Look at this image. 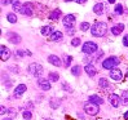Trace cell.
I'll use <instances>...</instances> for the list:
<instances>
[{"instance_id":"obj_1","label":"cell","mask_w":128,"mask_h":120,"mask_svg":"<svg viewBox=\"0 0 128 120\" xmlns=\"http://www.w3.org/2000/svg\"><path fill=\"white\" fill-rule=\"evenodd\" d=\"M108 32V25L105 22H94V25L91 27V34L96 37H102Z\"/></svg>"},{"instance_id":"obj_2","label":"cell","mask_w":128,"mask_h":120,"mask_svg":"<svg viewBox=\"0 0 128 120\" xmlns=\"http://www.w3.org/2000/svg\"><path fill=\"white\" fill-rule=\"evenodd\" d=\"M119 62H120V59L118 57H109L102 62V67L104 69H111L112 70L114 67H116L119 65Z\"/></svg>"},{"instance_id":"obj_3","label":"cell","mask_w":128,"mask_h":120,"mask_svg":"<svg viewBox=\"0 0 128 120\" xmlns=\"http://www.w3.org/2000/svg\"><path fill=\"white\" fill-rule=\"evenodd\" d=\"M28 71L31 75H34V76L36 78H42V75H43V66L39 65V63H31L28 66Z\"/></svg>"},{"instance_id":"obj_4","label":"cell","mask_w":128,"mask_h":120,"mask_svg":"<svg viewBox=\"0 0 128 120\" xmlns=\"http://www.w3.org/2000/svg\"><path fill=\"white\" fill-rule=\"evenodd\" d=\"M97 49H98V47H97V44L93 43V41H86L83 44V48H82L83 53H86V54H92Z\"/></svg>"},{"instance_id":"obj_5","label":"cell","mask_w":128,"mask_h":120,"mask_svg":"<svg viewBox=\"0 0 128 120\" xmlns=\"http://www.w3.org/2000/svg\"><path fill=\"white\" fill-rule=\"evenodd\" d=\"M84 110H86L87 114H88V115H91V116L97 115V114H98V111H100V109H98V105L92 103V102H89V101L84 105Z\"/></svg>"},{"instance_id":"obj_6","label":"cell","mask_w":128,"mask_h":120,"mask_svg":"<svg viewBox=\"0 0 128 120\" xmlns=\"http://www.w3.org/2000/svg\"><path fill=\"white\" fill-rule=\"evenodd\" d=\"M75 22H76V17L74 14H67L64 17V26L69 30H72V27L75 26Z\"/></svg>"},{"instance_id":"obj_7","label":"cell","mask_w":128,"mask_h":120,"mask_svg":"<svg viewBox=\"0 0 128 120\" xmlns=\"http://www.w3.org/2000/svg\"><path fill=\"white\" fill-rule=\"evenodd\" d=\"M20 13L24 14V16H26V17H31L32 13H34V5H32L31 3L24 4V6H22V9H21Z\"/></svg>"},{"instance_id":"obj_8","label":"cell","mask_w":128,"mask_h":120,"mask_svg":"<svg viewBox=\"0 0 128 120\" xmlns=\"http://www.w3.org/2000/svg\"><path fill=\"white\" fill-rule=\"evenodd\" d=\"M10 54H12V52L5 45L0 47V59H2V61H8V59L10 58Z\"/></svg>"},{"instance_id":"obj_9","label":"cell","mask_w":128,"mask_h":120,"mask_svg":"<svg viewBox=\"0 0 128 120\" xmlns=\"http://www.w3.org/2000/svg\"><path fill=\"white\" fill-rule=\"evenodd\" d=\"M26 89H27V87H26L25 84H20L16 89H14V92H13V97H14V98H20V97L26 92Z\"/></svg>"},{"instance_id":"obj_10","label":"cell","mask_w":128,"mask_h":120,"mask_svg":"<svg viewBox=\"0 0 128 120\" xmlns=\"http://www.w3.org/2000/svg\"><path fill=\"white\" fill-rule=\"evenodd\" d=\"M120 100H122V98H120L118 94H115V93H111V94L109 96V101H110V103H111L112 107H118L119 105H120V102H122Z\"/></svg>"},{"instance_id":"obj_11","label":"cell","mask_w":128,"mask_h":120,"mask_svg":"<svg viewBox=\"0 0 128 120\" xmlns=\"http://www.w3.org/2000/svg\"><path fill=\"white\" fill-rule=\"evenodd\" d=\"M38 84H39V87L43 89V91H49V89H50V83H49L48 79L39 78V79H38Z\"/></svg>"},{"instance_id":"obj_12","label":"cell","mask_w":128,"mask_h":120,"mask_svg":"<svg viewBox=\"0 0 128 120\" xmlns=\"http://www.w3.org/2000/svg\"><path fill=\"white\" fill-rule=\"evenodd\" d=\"M110 78L112 80H115V81H120L123 78V75H122V71H120L119 69H112L110 71Z\"/></svg>"},{"instance_id":"obj_13","label":"cell","mask_w":128,"mask_h":120,"mask_svg":"<svg viewBox=\"0 0 128 120\" xmlns=\"http://www.w3.org/2000/svg\"><path fill=\"white\" fill-rule=\"evenodd\" d=\"M8 40H9L10 43H13V44H20V43L22 41L21 36H20L18 34H16V32H9V34H8Z\"/></svg>"},{"instance_id":"obj_14","label":"cell","mask_w":128,"mask_h":120,"mask_svg":"<svg viewBox=\"0 0 128 120\" xmlns=\"http://www.w3.org/2000/svg\"><path fill=\"white\" fill-rule=\"evenodd\" d=\"M123 30H124V25L123 23H118V25H115L114 27H111V32H112V35H120L123 32Z\"/></svg>"},{"instance_id":"obj_15","label":"cell","mask_w":128,"mask_h":120,"mask_svg":"<svg viewBox=\"0 0 128 120\" xmlns=\"http://www.w3.org/2000/svg\"><path fill=\"white\" fill-rule=\"evenodd\" d=\"M64 37L62 32L61 31H54V32H52V35L49 36V40L50 41H60Z\"/></svg>"},{"instance_id":"obj_16","label":"cell","mask_w":128,"mask_h":120,"mask_svg":"<svg viewBox=\"0 0 128 120\" xmlns=\"http://www.w3.org/2000/svg\"><path fill=\"white\" fill-rule=\"evenodd\" d=\"M84 70H86V72L89 75V76H94L96 75V72H97V70H96V67L93 66V65H91V63H88V65H86V67H84Z\"/></svg>"},{"instance_id":"obj_17","label":"cell","mask_w":128,"mask_h":120,"mask_svg":"<svg viewBox=\"0 0 128 120\" xmlns=\"http://www.w3.org/2000/svg\"><path fill=\"white\" fill-rule=\"evenodd\" d=\"M48 62L52 63V65H54V66H57V67L61 66V61H60V58L57 56H54V54H50L48 57Z\"/></svg>"},{"instance_id":"obj_18","label":"cell","mask_w":128,"mask_h":120,"mask_svg":"<svg viewBox=\"0 0 128 120\" xmlns=\"http://www.w3.org/2000/svg\"><path fill=\"white\" fill-rule=\"evenodd\" d=\"M93 12L97 14V16H101V14L104 13V4L102 3H97L93 6Z\"/></svg>"},{"instance_id":"obj_19","label":"cell","mask_w":128,"mask_h":120,"mask_svg":"<svg viewBox=\"0 0 128 120\" xmlns=\"http://www.w3.org/2000/svg\"><path fill=\"white\" fill-rule=\"evenodd\" d=\"M89 102H92V103H96V105H102L104 103V100L102 98H100L98 96H96V94H93V96H89Z\"/></svg>"},{"instance_id":"obj_20","label":"cell","mask_w":128,"mask_h":120,"mask_svg":"<svg viewBox=\"0 0 128 120\" xmlns=\"http://www.w3.org/2000/svg\"><path fill=\"white\" fill-rule=\"evenodd\" d=\"M61 16H62V13H61V10H60V9L57 8V9H54L53 12L50 13V16H49V18H50L52 21H57V19H58L60 17H61Z\"/></svg>"},{"instance_id":"obj_21","label":"cell","mask_w":128,"mask_h":120,"mask_svg":"<svg viewBox=\"0 0 128 120\" xmlns=\"http://www.w3.org/2000/svg\"><path fill=\"white\" fill-rule=\"evenodd\" d=\"M40 32H42V35H44V36H50L52 35V27L50 26H44V27H42V30H40Z\"/></svg>"},{"instance_id":"obj_22","label":"cell","mask_w":128,"mask_h":120,"mask_svg":"<svg viewBox=\"0 0 128 120\" xmlns=\"http://www.w3.org/2000/svg\"><path fill=\"white\" fill-rule=\"evenodd\" d=\"M122 103L123 105H128V91H123V93H122Z\"/></svg>"},{"instance_id":"obj_23","label":"cell","mask_w":128,"mask_h":120,"mask_svg":"<svg viewBox=\"0 0 128 120\" xmlns=\"http://www.w3.org/2000/svg\"><path fill=\"white\" fill-rule=\"evenodd\" d=\"M6 19H8L10 23H16V22H17V17H16V14H14V13H9L8 16H6Z\"/></svg>"},{"instance_id":"obj_24","label":"cell","mask_w":128,"mask_h":120,"mask_svg":"<svg viewBox=\"0 0 128 120\" xmlns=\"http://www.w3.org/2000/svg\"><path fill=\"white\" fill-rule=\"evenodd\" d=\"M71 74L72 75H75V76H79L80 75V66H78V65H75L72 69H71Z\"/></svg>"},{"instance_id":"obj_25","label":"cell","mask_w":128,"mask_h":120,"mask_svg":"<svg viewBox=\"0 0 128 120\" xmlns=\"http://www.w3.org/2000/svg\"><path fill=\"white\" fill-rule=\"evenodd\" d=\"M98 84H100V87H101V88H105V89H106V88L109 87V81H108L106 79H105V78H101V79H100V81H98Z\"/></svg>"},{"instance_id":"obj_26","label":"cell","mask_w":128,"mask_h":120,"mask_svg":"<svg viewBox=\"0 0 128 120\" xmlns=\"http://www.w3.org/2000/svg\"><path fill=\"white\" fill-rule=\"evenodd\" d=\"M58 79H60V75L57 72H50L49 74V80L50 81H58Z\"/></svg>"},{"instance_id":"obj_27","label":"cell","mask_w":128,"mask_h":120,"mask_svg":"<svg viewBox=\"0 0 128 120\" xmlns=\"http://www.w3.org/2000/svg\"><path fill=\"white\" fill-rule=\"evenodd\" d=\"M88 28H91V25H89L88 22H83V23L80 25V30H82V31H87Z\"/></svg>"},{"instance_id":"obj_28","label":"cell","mask_w":128,"mask_h":120,"mask_svg":"<svg viewBox=\"0 0 128 120\" xmlns=\"http://www.w3.org/2000/svg\"><path fill=\"white\" fill-rule=\"evenodd\" d=\"M115 13H116V14H123V5H122V4H116V6H115Z\"/></svg>"},{"instance_id":"obj_29","label":"cell","mask_w":128,"mask_h":120,"mask_svg":"<svg viewBox=\"0 0 128 120\" xmlns=\"http://www.w3.org/2000/svg\"><path fill=\"white\" fill-rule=\"evenodd\" d=\"M22 116H24L26 120H30V119L32 118V114L30 111H24V112H22Z\"/></svg>"},{"instance_id":"obj_30","label":"cell","mask_w":128,"mask_h":120,"mask_svg":"<svg viewBox=\"0 0 128 120\" xmlns=\"http://www.w3.org/2000/svg\"><path fill=\"white\" fill-rule=\"evenodd\" d=\"M71 61H72V57L71 56H66L65 57V67H69L70 63H71Z\"/></svg>"},{"instance_id":"obj_31","label":"cell","mask_w":128,"mask_h":120,"mask_svg":"<svg viewBox=\"0 0 128 120\" xmlns=\"http://www.w3.org/2000/svg\"><path fill=\"white\" fill-rule=\"evenodd\" d=\"M22 6H24V4H21V3H17V4H14V5H13V10H16V12H21Z\"/></svg>"},{"instance_id":"obj_32","label":"cell","mask_w":128,"mask_h":120,"mask_svg":"<svg viewBox=\"0 0 128 120\" xmlns=\"http://www.w3.org/2000/svg\"><path fill=\"white\" fill-rule=\"evenodd\" d=\"M80 44V39L79 37H74V39L71 40V45H74V47H78Z\"/></svg>"},{"instance_id":"obj_33","label":"cell","mask_w":128,"mask_h":120,"mask_svg":"<svg viewBox=\"0 0 128 120\" xmlns=\"http://www.w3.org/2000/svg\"><path fill=\"white\" fill-rule=\"evenodd\" d=\"M123 45H124V47H128V35H126V36L123 37Z\"/></svg>"},{"instance_id":"obj_34","label":"cell","mask_w":128,"mask_h":120,"mask_svg":"<svg viewBox=\"0 0 128 120\" xmlns=\"http://www.w3.org/2000/svg\"><path fill=\"white\" fill-rule=\"evenodd\" d=\"M58 103H60V102H54L53 100H52V101H50V107H54V109H56V107L58 106Z\"/></svg>"},{"instance_id":"obj_35","label":"cell","mask_w":128,"mask_h":120,"mask_svg":"<svg viewBox=\"0 0 128 120\" xmlns=\"http://www.w3.org/2000/svg\"><path fill=\"white\" fill-rule=\"evenodd\" d=\"M9 3H12L10 0H2V5H3V6H5V5H8Z\"/></svg>"},{"instance_id":"obj_36","label":"cell","mask_w":128,"mask_h":120,"mask_svg":"<svg viewBox=\"0 0 128 120\" xmlns=\"http://www.w3.org/2000/svg\"><path fill=\"white\" fill-rule=\"evenodd\" d=\"M6 111H8V110H6L4 106H2V107H0V114H2V115H3V114H5Z\"/></svg>"},{"instance_id":"obj_37","label":"cell","mask_w":128,"mask_h":120,"mask_svg":"<svg viewBox=\"0 0 128 120\" xmlns=\"http://www.w3.org/2000/svg\"><path fill=\"white\" fill-rule=\"evenodd\" d=\"M62 88H64V89H65V88H66V91H67V92H71V89H70V88H69V85H67V84H65V83H64V84H62Z\"/></svg>"},{"instance_id":"obj_38","label":"cell","mask_w":128,"mask_h":120,"mask_svg":"<svg viewBox=\"0 0 128 120\" xmlns=\"http://www.w3.org/2000/svg\"><path fill=\"white\" fill-rule=\"evenodd\" d=\"M75 1H76L78 4H83V3H86L87 0H75Z\"/></svg>"},{"instance_id":"obj_39","label":"cell","mask_w":128,"mask_h":120,"mask_svg":"<svg viewBox=\"0 0 128 120\" xmlns=\"http://www.w3.org/2000/svg\"><path fill=\"white\" fill-rule=\"evenodd\" d=\"M10 1H12L10 4H12V5H14V4H17V3H20V0H10Z\"/></svg>"},{"instance_id":"obj_40","label":"cell","mask_w":128,"mask_h":120,"mask_svg":"<svg viewBox=\"0 0 128 120\" xmlns=\"http://www.w3.org/2000/svg\"><path fill=\"white\" fill-rule=\"evenodd\" d=\"M124 119H126V120H128V111L124 114Z\"/></svg>"},{"instance_id":"obj_41","label":"cell","mask_w":128,"mask_h":120,"mask_svg":"<svg viewBox=\"0 0 128 120\" xmlns=\"http://www.w3.org/2000/svg\"><path fill=\"white\" fill-rule=\"evenodd\" d=\"M109 3H111V4H114V3H115V0H109Z\"/></svg>"},{"instance_id":"obj_42","label":"cell","mask_w":128,"mask_h":120,"mask_svg":"<svg viewBox=\"0 0 128 120\" xmlns=\"http://www.w3.org/2000/svg\"><path fill=\"white\" fill-rule=\"evenodd\" d=\"M3 120H12L10 118H5V119H3Z\"/></svg>"},{"instance_id":"obj_43","label":"cell","mask_w":128,"mask_h":120,"mask_svg":"<svg viewBox=\"0 0 128 120\" xmlns=\"http://www.w3.org/2000/svg\"><path fill=\"white\" fill-rule=\"evenodd\" d=\"M127 78H128V72H127Z\"/></svg>"},{"instance_id":"obj_44","label":"cell","mask_w":128,"mask_h":120,"mask_svg":"<svg viewBox=\"0 0 128 120\" xmlns=\"http://www.w3.org/2000/svg\"><path fill=\"white\" fill-rule=\"evenodd\" d=\"M47 120H52V119H47Z\"/></svg>"}]
</instances>
